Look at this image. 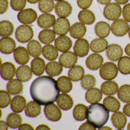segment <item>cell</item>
I'll use <instances>...</instances> for the list:
<instances>
[{"mask_svg": "<svg viewBox=\"0 0 130 130\" xmlns=\"http://www.w3.org/2000/svg\"><path fill=\"white\" fill-rule=\"evenodd\" d=\"M59 92L57 82L46 76L36 78L30 88L31 98L41 105L54 103L59 96Z\"/></svg>", "mask_w": 130, "mask_h": 130, "instance_id": "6da1fadb", "label": "cell"}, {"mask_svg": "<svg viewBox=\"0 0 130 130\" xmlns=\"http://www.w3.org/2000/svg\"><path fill=\"white\" fill-rule=\"evenodd\" d=\"M109 118V111L101 103H94L87 107V119L96 128L100 129L106 124Z\"/></svg>", "mask_w": 130, "mask_h": 130, "instance_id": "7a4b0ae2", "label": "cell"}, {"mask_svg": "<svg viewBox=\"0 0 130 130\" xmlns=\"http://www.w3.org/2000/svg\"><path fill=\"white\" fill-rule=\"evenodd\" d=\"M118 68L116 64L112 62H107L101 66L100 75L102 78L111 80L118 75Z\"/></svg>", "mask_w": 130, "mask_h": 130, "instance_id": "3957f363", "label": "cell"}, {"mask_svg": "<svg viewBox=\"0 0 130 130\" xmlns=\"http://www.w3.org/2000/svg\"><path fill=\"white\" fill-rule=\"evenodd\" d=\"M33 36L34 31L32 28L26 24L19 26L15 32V37L17 41L24 43L30 41Z\"/></svg>", "mask_w": 130, "mask_h": 130, "instance_id": "277c9868", "label": "cell"}, {"mask_svg": "<svg viewBox=\"0 0 130 130\" xmlns=\"http://www.w3.org/2000/svg\"><path fill=\"white\" fill-rule=\"evenodd\" d=\"M122 13L120 5L117 3L106 5L103 10V15L108 20L115 21L119 18Z\"/></svg>", "mask_w": 130, "mask_h": 130, "instance_id": "5b68a950", "label": "cell"}, {"mask_svg": "<svg viewBox=\"0 0 130 130\" xmlns=\"http://www.w3.org/2000/svg\"><path fill=\"white\" fill-rule=\"evenodd\" d=\"M129 27V24L125 20L118 19L112 23L111 30L114 35L117 37H123L128 32Z\"/></svg>", "mask_w": 130, "mask_h": 130, "instance_id": "8992f818", "label": "cell"}, {"mask_svg": "<svg viewBox=\"0 0 130 130\" xmlns=\"http://www.w3.org/2000/svg\"><path fill=\"white\" fill-rule=\"evenodd\" d=\"M18 20L23 24H31L35 22L38 17L37 13L32 8L23 9L18 13Z\"/></svg>", "mask_w": 130, "mask_h": 130, "instance_id": "52a82bcc", "label": "cell"}, {"mask_svg": "<svg viewBox=\"0 0 130 130\" xmlns=\"http://www.w3.org/2000/svg\"><path fill=\"white\" fill-rule=\"evenodd\" d=\"M44 113L49 120L54 122L59 120L62 116V112L59 107L53 103L48 104L45 106Z\"/></svg>", "mask_w": 130, "mask_h": 130, "instance_id": "ba28073f", "label": "cell"}, {"mask_svg": "<svg viewBox=\"0 0 130 130\" xmlns=\"http://www.w3.org/2000/svg\"><path fill=\"white\" fill-rule=\"evenodd\" d=\"M74 51L77 56L82 58L89 53L90 45L88 41L83 38L77 40L74 46Z\"/></svg>", "mask_w": 130, "mask_h": 130, "instance_id": "9c48e42d", "label": "cell"}, {"mask_svg": "<svg viewBox=\"0 0 130 130\" xmlns=\"http://www.w3.org/2000/svg\"><path fill=\"white\" fill-rule=\"evenodd\" d=\"M55 10L58 16L66 18L71 15L72 6L68 2L63 0L56 3L55 6Z\"/></svg>", "mask_w": 130, "mask_h": 130, "instance_id": "30bf717a", "label": "cell"}, {"mask_svg": "<svg viewBox=\"0 0 130 130\" xmlns=\"http://www.w3.org/2000/svg\"><path fill=\"white\" fill-rule=\"evenodd\" d=\"M70 28V22L66 18H58L53 25L54 31L58 35H64L67 34Z\"/></svg>", "mask_w": 130, "mask_h": 130, "instance_id": "8fae6325", "label": "cell"}, {"mask_svg": "<svg viewBox=\"0 0 130 130\" xmlns=\"http://www.w3.org/2000/svg\"><path fill=\"white\" fill-rule=\"evenodd\" d=\"M103 58L102 56L98 53L91 54L85 61L87 67L91 70H98L102 65Z\"/></svg>", "mask_w": 130, "mask_h": 130, "instance_id": "7c38bea8", "label": "cell"}, {"mask_svg": "<svg viewBox=\"0 0 130 130\" xmlns=\"http://www.w3.org/2000/svg\"><path fill=\"white\" fill-rule=\"evenodd\" d=\"M123 49L120 45L116 43L109 45L107 48L106 54L108 59L112 61H117L123 55Z\"/></svg>", "mask_w": 130, "mask_h": 130, "instance_id": "4fadbf2b", "label": "cell"}, {"mask_svg": "<svg viewBox=\"0 0 130 130\" xmlns=\"http://www.w3.org/2000/svg\"><path fill=\"white\" fill-rule=\"evenodd\" d=\"M77 61V57L76 54L68 51L64 52L59 57V63L65 68H70L74 66Z\"/></svg>", "mask_w": 130, "mask_h": 130, "instance_id": "5bb4252c", "label": "cell"}, {"mask_svg": "<svg viewBox=\"0 0 130 130\" xmlns=\"http://www.w3.org/2000/svg\"><path fill=\"white\" fill-rule=\"evenodd\" d=\"M14 58L17 63L24 65L29 61L30 54L26 48L23 46H19L14 51Z\"/></svg>", "mask_w": 130, "mask_h": 130, "instance_id": "9a60e30c", "label": "cell"}, {"mask_svg": "<svg viewBox=\"0 0 130 130\" xmlns=\"http://www.w3.org/2000/svg\"><path fill=\"white\" fill-rule=\"evenodd\" d=\"M55 46L61 52H68L72 46V41L66 36H59L55 41Z\"/></svg>", "mask_w": 130, "mask_h": 130, "instance_id": "2e32d148", "label": "cell"}, {"mask_svg": "<svg viewBox=\"0 0 130 130\" xmlns=\"http://www.w3.org/2000/svg\"><path fill=\"white\" fill-rule=\"evenodd\" d=\"M16 67L15 65L10 62H6L1 67V76L5 80H11L15 76Z\"/></svg>", "mask_w": 130, "mask_h": 130, "instance_id": "e0dca14e", "label": "cell"}, {"mask_svg": "<svg viewBox=\"0 0 130 130\" xmlns=\"http://www.w3.org/2000/svg\"><path fill=\"white\" fill-rule=\"evenodd\" d=\"M16 44L15 41L10 37H4L0 40V50L4 54H10L15 50Z\"/></svg>", "mask_w": 130, "mask_h": 130, "instance_id": "ac0fdd59", "label": "cell"}, {"mask_svg": "<svg viewBox=\"0 0 130 130\" xmlns=\"http://www.w3.org/2000/svg\"><path fill=\"white\" fill-rule=\"evenodd\" d=\"M56 21V18L53 14L44 13L39 16L37 20V23L41 28L47 29L53 26Z\"/></svg>", "mask_w": 130, "mask_h": 130, "instance_id": "d6986e66", "label": "cell"}, {"mask_svg": "<svg viewBox=\"0 0 130 130\" xmlns=\"http://www.w3.org/2000/svg\"><path fill=\"white\" fill-rule=\"evenodd\" d=\"M86 27L82 22H77L73 24L70 28L69 32L72 37L78 39L83 38L86 33Z\"/></svg>", "mask_w": 130, "mask_h": 130, "instance_id": "ffe728a7", "label": "cell"}, {"mask_svg": "<svg viewBox=\"0 0 130 130\" xmlns=\"http://www.w3.org/2000/svg\"><path fill=\"white\" fill-rule=\"evenodd\" d=\"M26 100L23 95H17L15 96L11 101V109L15 112H22L26 107Z\"/></svg>", "mask_w": 130, "mask_h": 130, "instance_id": "44dd1931", "label": "cell"}, {"mask_svg": "<svg viewBox=\"0 0 130 130\" xmlns=\"http://www.w3.org/2000/svg\"><path fill=\"white\" fill-rule=\"evenodd\" d=\"M41 106L35 101H30L26 105L25 113L29 118H36L41 112Z\"/></svg>", "mask_w": 130, "mask_h": 130, "instance_id": "7402d4cb", "label": "cell"}, {"mask_svg": "<svg viewBox=\"0 0 130 130\" xmlns=\"http://www.w3.org/2000/svg\"><path fill=\"white\" fill-rule=\"evenodd\" d=\"M6 89L12 95H18L23 92L24 85L20 80L12 79L7 83Z\"/></svg>", "mask_w": 130, "mask_h": 130, "instance_id": "603a6c76", "label": "cell"}, {"mask_svg": "<svg viewBox=\"0 0 130 130\" xmlns=\"http://www.w3.org/2000/svg\"><path fill=\"white\" fill-rule=\"evenodd\" d=\"M111 119L113 126L118 129H124L127 120L125 115L120 111L114 112Z\"/></svg>", "mask_w": 130, "mask_h": 130, "instance_id": "cb8c5ba5", "label": "cell"}, {"mask_svg": "<svg viewBox=\"0 0 130 130\" xmlns=\"http://www.w3.org/2000/svg\"><path fill=\"white\" fill-rule=\"evenodd\" d=\"M85 98L86 101L89 103H96L102 99V91L99 88H92L87 91L85 94Z\"/></svg>", "mask_w": 130, "mask_h": 130, "instance_id": "d4e9b609", "label": "cell"}, {"mask_svg": "<svg viewBox=\"0 0 130 130\" xmlns=\"http://www.w3.org/2000/svg\"><path fill=\"white\" fill-rule=\"evenodd\" d=\"M57 103L62 110L68 111L73 106V100L70 95L67 94H61L58 96Z\"/></svg>", "mask_w": 130, "mask_h": 130, "instance_id": "484cf974", "label": "cell"}, {"mask_svg": "<svg viewBox=\"0 0 130 130\" xmlns=\"http://www.w3.org/2000/svg\"><path fill=\"white\" fill-rule=\"evenodd\" d=\"M28 65H23L18 67L16 76L18 79L23 82H26L32 77V72Z\"/></svg>", "mask_w": 130, "mask_h": 130, "instance_id": "4316f807", "label": "cell"}, {"mask_svg": "<svg viewBox=\"0 0 130 130\" xmlns=\"http://www.w3.org/2000/svg\"><path fill=\"white\" fill-rule=\"evenodd\" d=\"M111 27L109 24L104 21H101L95 24V34L101 38H105L110 34Z\"/></svg>", "mask_w": 130, "mask_h": 130, "instance_id": "83f0119b", "label": "cell"}, {"mask_svg": "<svg viewBox=\"0 0 130 130\" xmlns=\"http://www.w3.org/2000/svg\"><path fill=\"white\" fill-rule=\"evenodd\" d=\"M31 70L33 73L38 76L42 75L45 69V61L41 58H35L31 63Z\"/></svg>", "mask_w": 130, "mask_h": 130, "instance_id": "f1b7e54d", "label": "cell"}, {"mask_svg": "<svg viewBox=\"0 0 130 130\" xmlns=\"http://www.w3.org/2000/svg\"><path fill=\"white\" fill-rule=\"evenodd\" d=\"M108 46V42L104 38H97L91 41L90 48L95 53H100L104 51Z\"/></svg>", "mask_w": 130, "mask_h": 130, "instance_id": "f546056e", "label": "cell"}, {"mask_svg": "<svg viewBox=\"0 0 130 130\" xmlns=\"http://www.w3.org/2000/svg\"><path fill=\"white\" fill-rule=\"evenodd\" d=\"M78 19L83 24L87 25L92 24L95 23V17L92 11L88 9H83L79 12Z\"/></svg>", "mask_w": 130, "mask_h": 130, "instance_id": "4dcf8cb0", "label": "cell"}, {"mask_svg": "<svg viewBox=\"0 0 130 130\" xmlns=\"http://www.w3.org/2000/svg\"><path fill=\"white\" fill-rule=\"evenodd\" d=\"M45 70L47 74L50 77H56L62 73L63 68L59 62L57 61H51L47 64Z\"/></svg>", "mask_w": 130, "mask_h": 130, "instance_id": "1f68e13d", "label": "cell"}, {"mask_svg": "<svg viewBox=\"0 0 130 130\" xmlns=\"http://www.w3.org/2000/svg\"><path fill=\"white\" fill-rule=\"evenodd\" d=\"M101 90L104 95H115L118 91V84L114 81L105 82L101 84Z\"/></svg>", "mask_w": 130, "mask_h": 130, "instance_id": "d6a6232c", "label": "cell"}, {"mask_svg": "<svg viewBox=\"0 0 130 130\" xmlns=\"http://www.w3.org/2000/svg\"><path fill=\"white\" fill-rule=\"evenodd\" d=\"M103 105L111 112H116L120 108V103L117 99L112 96H108L103 101Z\"/></svg>", "mask_w": 130, "mask_h": 130, "instance_id": "836d02e7", "label": "cell"}, {"mask_svg": "<svg viewBox=\"0 0 130 130\" xmlns=\"http://www.w3.org/2000/svg\"><path fill=\"white\" fill-rule=\"evenodd\" d=\"M39 39L44 44H49L53 42L56 38V33L52 29L42 30L39 34Z\"/></svg>", "mask_w": 130, "mask_h": 130, "instance_id": "e575fe53", "label": "cell"}, {"mask_svg": "<svg viewBox=\"0 0 130 130\" xmlns=\"http://www.w3.org/2000/svg\"><path fill=\"white\" fill-rule=\"evenodd\" d=\"M42 53L46 59L53 61L58 57L59 53L57 49L52 44H47L42 48Z\"/></svg>", "mask_w": 130, "mask_h": 130, "instance_id": "d590c367", "label": "cell"}, {"mask_svg": "<svg viewBox=\"0 0 130 130\" xmlns=\"http://www.w3.org/2000/svg\"><path fill=\"white\" fill-rule=\"evenodd\" d=\"M87 107L83 104H78L73 111L74 118L78 121H82L87 118Z\"/></svg>", "mask_w": 130, "mask_h": 130, "instance_id": "8d00e7d4", "label": "cell"}, {"mask_svg": "<svg viewBox=\"0 0 130 130\" xmlns=\"http://www.w3.org/2000/svg\"><path fill=\"white\" fill-rule=\"evenodd\" d=\"M57 82L60 92L67 93L71 91L73 87V84L69 77L64 76H61L58 78Z\"/></svg>", "mask_w": 130, "mask_h": 130, "instance_id": "74e56055", "label": "cell"}, {"mask_svg": "<svg viewBox=\"0 0 130 130\" xmlns=\"http://www.w3.org/2000/svg\"><path fill=\"white\" fill-rule=\"evenodd\" d=\"M84 75V70L80 65L74 66L68 71V77L73 82H78L81 80Z\"/></svg>", "mask_w": 130, "mask_h": 130, "instance_id": "f35d334b", "label": "cell"}, {"mask_svg": "<svg viewBox=\"0 0 130 130\" xmlns=\"http://www.w3.org/2000/svg\"><path fill=\"white\" fill-rule=\"evenodd\" d=\"M30 55L33 57H38L41 55L42 47L40 42L35 40H31L27 45Z\"/></svg>", "mask_w": 130, "mask_h": 130, "instance_id": "ab89813d", "label": "cell"}, {"mask_svg": "<svg viewBox=\"0 0 130 130\" xmlns=\"http://www.w3.org/2000/svg\"><path fill=\"white\" fill-rule=\"evenodd\" d=\"M17 112L10 113L6 118L7 123L12 129H17L21 125L22 118L20 115Z\"/></svg>", "mask_w": 130, "mask_h": 130, "instance_id": "60d3db41", "label": "cell"}, {"mask_svg": "<svg viewBox=\"0 0 130 130\" xmlns=\"http://www.w3.org/2000/svg\"><path fill=\"white\" fill-rule=\"evenodd\" d=\"M14 30V25L9 21L4 20L0 23V35L2 37H6L11 35Z\"/></svg>", "mask_w": 130, "mask_h": 130, "instance_id": "b9f144b4", "label": "cell"}, {"mask_svg": "<svg viewBox=\"0 0 130 130\" xmlns=\"http://www.w3.org/2000/svg\"><path fill=\"white\" fill-rule=\"evenodd\" d=\"M118 70L123 75L130 74V57L128 56L122 57L118 62Z\"/></svg>", "mask_w": 130, "mask_h": 130, "instance_id": "7bdbcfd3", "label": "cell"}, {"mask_svg": "<svg viewBox=\"0 0 130 130\" xmlns=\"http://www.w3.org/2000/svg\"><path fill=\"white\" fill-rule=\"evenodd\" d=\"M118 96L119 99L124 103L130 102V85L124 84L122 85L118 92Z\"/></svg>", "mask_w": 130, "mask_h": 130, "instance_id": "ee69618b", "label": "cell"}, {"mask_svg": "<svg viewBox=\"0 0 130 130\" xmlns=\"http://www.w3.org/2000/svg\"><path fill=\"white\" fill-rule=\"evenodd\" d=\"M96 79L95 77L92 75L87 74L83 76L81 80V85L85 90H89L95 86Z\"/></svg>", "mask_w": 130, "mask_h": 130, "instance_id": "f6af8a7d", "label": "cell"}, {"mask_svg": "<svg viewBox=\"0 0 130 130\" xmlns=\"http://www.w3.org/2000/svg\"><path fill=\"white\" fill-rule=\"evenodd\" d=\"M38 6L41 12L48 13L53 11L55 3L53 0H40Z\"/></svg>", "mask_w": 130, "mask_h": 130, "instance_id": "bcb514c9", "label": "cell"}, {"mask_svg": "<svg viewBox=\"0 0 130 130\" xmlns=\"http://www.w3.org/2000/svg\"><path fill=\"white\" fill-rule=\"evenodd\" d=\"M11 96L8 92L5 90L0 91V107L1 108H4L8 106L11 102Z\"/></svg>", "mask_w": 130, "mask_h": 130, "instance_id": "7dc6e473", "label": "cell"}, {"mask_svg": "<svg viewBox=\"0 0 130 130\" xmlns=\"http://www.w3.org/2000/svg\"><path fill=\"white\" fill-rule=\"evenodd\" d=\"M27 0H10V5L12 9L17 11L24 9L26 5Z\"/></svg>", "mask_w": 130, "mask_h": 130, "instance_id": "c3c4849f", "label": "cell"}, {"mask_svg": "<svg viewBox=\"0 0 130 130\" xmlns=\"http://www.w3.org/2000/svg\"><path fill=\"white\" fill-rule=\"evenodd\" d=\"M93 0H77L78 6L83 9L88 8L91 6Z\"/></svg>", "mask_w": 130, "mask_h": 130, "instance_id": "681fc988", "label": "cell"}, {"mask_svg": "<svg viewBox=\"0 0 130 130\" xmlns=\"http://www.w3.org/2000/svg\"><path fill=\"white\" fill-rule=\"evenodd\" d=\"M122 15L124 20L130 23V3L126 4L123 7Z\"/></svg>", "mask_w": 130, "mask_h": 130, "instance_id": "f907efd6", "label": "cell"}, {"mask_svg": "<svg viewBox=\"0 0 130 130\" xmlns=\"http://www.w3.org/2000/svg\"><path fill=\"white\" fill-rule=\"evenodd\" d=\"M0 13L1 14H3L6 12L8 9L9 3L8 0H0Z\"/></svg>", "mask_w": 130, "mask_h": 130, "instance_id": "816d5d0a", "label": "cell"}, {"mask_svg": "<svg viewBox=\"0 0 130 130\" xmlns=\"http://www.w3.org/2000/svg\"><path fill=\"white\" fill-rule=\"evenodd\" d=\"M79 130H96V128L92 124L88 121L83 123L79 128Z\"/></svg>", "mask_w": 130, "mask_h": 130, "instance_id": "f5cc1de1", "label": "cell"}, {"mask_svg": "<svg viewBox=\"0 0 130 130\" xmlns=\"http://www.w3.org/2000/svg\"><path fill=\"white\" fill-rule=\"evenodd\" d=\"M19 130H34V128L29 124L27 123H24V124H21V125L19 127Z\"/></svg>", "mask_w": 130, "mask_h": 130, "instance_id": "db71d44e", "label": "cell"}, {"mask_svg": "<svg viewBox=\"0 0 130 130\" xmlns=\"http://www.w3.org/2000/svg\"><path fill=\"white\" fill-rule=\"evenodd\" d=\"M123 111L125 115L130 117V103H127L124 105L123 108Z\"/></svg>", "mask_w": 130, "mask_h": 130, "instance_id": "11a10c76", "label": "cell"}, {"mask_svg": "<svg viewBox=\"0 0 130 130\" xmlns=\"http://www.w3.org/2000/svg\"><path fill=\"white\" fill-rule=\"evenodd\" d=\"M8 124L4 120L0 121V130H8Z\"/></svg>", "mask_w": 130, "mask_h": 130, "instance_id": "9f6ffc18", "label": "cell"}, {"mask_svg": "<svg viewBox=\"0 0 130 130\" xmlns=\"http://www.w3.org/2000/svg\"><path fill=\"white\" fill-rule=\"evenodd\" d=\"M36 130H51V129L47 125H45V124H41L39 126H38Z\"/></svg>", "mask_w": 130, "mask_h": 130, "instance_id": "6f0895ef", "label": "cell"}, {"mask_svg": "<svg viewBox=\"0 0 130 130\" xmlns=\"http://www.w3.org/2000/svg\"><path fill=\"white\" fill-rule=\"evenodd\" d=\"M125 52L127 55L130 56V43L126 46L125 48Z\"/></svg>", "mask_w": 130, "mask_h": 130, "instance_id": "680465c9", "label": "cell"}, {"mask_svg": "<svg viewBox=\"0 0 130 130\" xmlns=\"http://www.w3.org/2000/svg\"><path fill=\"white\" fill-rule=\"evenodd\" d=\"M112 0H97V1L101 5H107L110 3Z\"/></svg>", "mask_w": 130, "mask_h": 130, "instance_id": "91938a15", "label": "cell"}, {"mask_svg": "<svg viewBox=\"0 0 130 130\" xmlns=\"http://www.w3.org/2000/svg\"><path fill=\"white\" fill-rule=\"evenodd\" d=\"M117 3L119 5H125L126 4L129 0H115Z\"/></svg>", "mask_w": 130, "mask_h": 130, "instance_id": "94428289", "label": "cell"}, {"mask_svg": "<svg viewBox=\"0 0 130 130\" xmlns=\"http://www.w3.org/2000/svg\"><path fill=\"white\" fill-rule=\"evenodd\" d=\"M27 1L30 4H36V3H38L39 2H40V0H27Z\"/></svg>", "mask_w": 130, "mask_h": 130, "instance_id": "6125c7cd", "label": "cell"}, {"mask_svg": "<svg viewBox=\"0 0 130 130\" xmlns=\"http://www.w3.org/2000/svg\"><path fill=\"white\" fill-rule=\"evenodd\" d=\"M99 130H112L111 128L108 127V126H103L100 129H99Z\"/></svg>", "mask_w": 130, "mask_h": 130, "instance_id": "be15d7a7", "label": "cell"}, {"mask_svg": "<svg viewBox=\"0 0 130 130\" xmlns=\"http://www.w3.org/2000/svg\"><path fill=\"white\" fill-rule=\"evenodd\" d=\"M127 130H130V122L129 123V124H128V126H127Z\"/></svg>", "mask_w": 130, "mask_h": 130, "instance_id": "e7e4bbea", "label": "cell"}, {"mask_svg": "<svg viewBox=\"0 0 130 130\" xmlns=\"http://www.w3.org/2000/svg\"><path fill=\"white\" fill-rule=\"evenodd\" d=\"M128 34H129V38H130V27H129V31H128Z\"/></svg>", "mask_w": 130, "mask_h": 130, "instance_id": "03108f58", "label": "cell"}, {"mask_svg": "<svg viewBox=\"0 0 130 130\" xmlns=\"http://www.w3.org/2000/svg\"><path fill=\"white\" fill-rule=\"evenodd\" d=\"M55 1H57V2H59V1H63V0H54Z\"/></svg>", "mask_w": 130, "mask_h": 130, "instance_id": "003e7915", "label": "cell"}]
</instances>
